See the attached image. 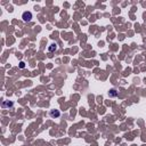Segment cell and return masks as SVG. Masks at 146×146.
<instances>
[{
	"label": "cell",
	"mask_w": 146,
	"mask_h": 146,
	"mask_svg": "<svg viewBox=\"0 0 146 146\" xmlns=\"http://www.w3.org/2000/svg\"><path fill=\"white\" fill-rule=\"evenodd\" d=\"M22 18L24 22H30L32 19V13L31 12H24L23 15H22Z\"/></svg>",
	"instance_id": "1"
},
{
	"label": "cell",
	"mask_w": 146,
	"mask_h": 146,
	"mask_svg": "<svg viewBox=\"0 0 146 146\" xmlns=\"http://www.w3.org/2000/svg\"><path fill=\"white\" fill-rule=\"evenodd\" d=\"M49 114H50V116H53V118H58V116L61 115V112L57 111V110H51Z\"/></svg>",
	"instance_id": "2"
},
{
	"label": "cell",
	"mask_w": 146,
	"mask_h": 146,
	"mask_svg": "<svg viewBox=\"0 0 146 146\" xmlns=\"http://www.w3.org/2000/svg\"><path fill=\"white\" fill-rule=\"evenodd\" d=\"M56 48H57V46L55 44H50V47L48 48V50L49 51H54V50H56Z\"/></svg>",
	"instance_id": "3"
},
{
	"label": "cell",
	"mask_w": 146,
	"mask_h": 146,
	"mask_svg": "<svg viewBox=\"0 0 146 146\" xmlns=\"http://www.w3.org/2000/svg\"><path fill=\"white\" fill-rule=\"evenodd\" d=\"M116 91H115L114 89H112V90H110V93H108V96H111V97H113V96H116Z\"/></svg>",
	"instance_id": "4"
},
{
	"label": "cell",
	"mask_w": 146,
	"mask_h": 146,
	"mask_svg": "<svg viewBox=\"0 0 146 146\" xmlns=\"http://www.w3.org/2000/svg\"><path fill=\"white\" fill-rule=\"evenodd\" d=\"M6 106H13V103H6V102H4V103H2V107H6Z\"/></svg>",
	"instance_id": "5"
},
{
	"label": "cell",
	"mask_w": 146,
	"mask_h": 146,
	"mask_svg": "<svg viewBox=\"0 0 146 146\" xmlns=\"http://www.w3.org/2000/svg\"><path fill=\"white\" fill-rule=\"evenodd\" d=\"M24 66H25V65H24V63H23V62H21V63H19V67H22V69H23Z\"/></svg>",
	"instance_id": "6"
}]
</instances>
